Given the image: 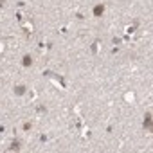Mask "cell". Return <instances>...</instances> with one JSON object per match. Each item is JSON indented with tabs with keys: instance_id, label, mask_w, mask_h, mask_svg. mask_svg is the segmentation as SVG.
I'll return each instance as SVG.
<instances>
[{
	"instance_id": "8",
	"label": "cell",
	"mask_w": 153,
	"mask_h": 153,
	"mask_svg": "<svg viewBox=\"0 0 153 153\" xmlns=\"http://www.w3.org/2000/svg\"><path fill=\"white\" fill-rule=\"evenodd\" d=\"M22 130H24V131H31V130H33V122H31V121L24 122V124H22Z\"/></svg>"
},
{
	"instance_id": "1",
	"label": "cell",
	"mask_w": 153,
	"mask_h": 153,
	"mask_svg": "<svg viewBox=\"0 0 153 153\" xmlns=\"http://www.w3.org/2000/svg\"><path fill=\"white\" fill-rule=\"evenodd\" d=\"M43 76H47V78H54L58 83L61 85V88H67V83H65V79H63V76H59V74H54V72H50V70H43Z\"/></svg>"
},
{
	"instance_id": "7",
	"label": "cell",
	"mask_w": 153,
	"mask_h": 153,
	"mask_svg": "<svg viewBox=\"0 0 153 153\" xmlns=\"http://www.w3.org/2000/svg\"><path fill=\"white\" fill-rule=\"evenodd\" d=\"M7 151H20V142H18L16 139H15V140H11V144H9Z\"/></svg>"
},
{
	"instance_id": "4",
	"label": "cell",
	"mask_w": 153,
	"mask_h": 153,
	"mask_svg": "<svg viewBox=\"0 0 153 153\" xmlns=\"http://www.w3.org/2000/svg\"><path fill=\"white\" fill-rule=\"evenodd\" d=\"M22 67H25V68L33 67V56L31 54H24L22 56Z\"/></svg>"
},
{
	"instance_id": "18",
	"label": "cell",
	"mask_w": 153,
	"mask_h": 153,
	"mask_svg": "<svg viewBox=\"0 0 153 153\" xmlns=\"http://www.w3.org/2000/svg\"><path fill=\"white\" fill-rule=\"evenodd\" d=\"M4 2H6V0H0V9H2V7H4Z\"/></svg>"
},
{
	"instance_id": "3",
	"label": "cell",
	"mask_w": 153,
	"mask_h": 153,
	"mask_svg": "<svg viewBox=\"0 0 153 153\" xmlns=\"http://www.w3.org/2000/svg\"><path fill=\"white\" fill-rule=\"evenodd\" d=\"M151 122H153V119H151V112H148V114L144 115V121H142V128H144L146 131H151Z\"/></svg>"
},
{
	"instance_id": "2",
	"label": "cell",
	"mask_w": 153,
	"mask_h": 153,
	"mask_svg": "<svg viewBox=\"0 0 153 153\" xmlns=\"http://www.w3.org/2000/svg\"><path fill=\"white\" fill-rule=\"evenodd\" d=\"M105 11H106L105 4H97V6H94V9H92V15H94L96 18H101L105 15Z\"/></svg>"
},
{
	"instance_id": "11",
	"label": "cell",
	"mask_w": 153,
	"mask_h": 153,
	"mask_svg": "<svg viewBox=\"0 0 153 153\" xmlns=\"http://www.w3.org/2000/svg\"><path fill=\"white\" fill-rule=\"evenodd\" d=\"M15 16H16V20H18L20 24H24V15L20 13V11H16V15H15Z\"/></svg>"
},
{
	"instance_id": "15",
	"label": "cell",
	"mask_w": 153,
	"mask_h": 153,
	"mask_svg": "<svg viewBox=\"0 0 153 153\" xmlns=\"http://www.w3.org/2000/svg\"><path fill=\"white\" fill-rule=\"evenodd\" d=\"M76 18H78V20H83L85 15H83V13H76Z\"/></svg>"
},
{
	"instance_id": "14",
	"label": "cell",
	"mask_w": 153,
	"mask_h": 153,
	"mask_svg": "<svg viewBox=\"0 0 153 153\" xmlns=\"http://www.w3.org/2000/svg\"><path fill=\"white\" fill-rule=\"evenodd\" d=\"M117 52H119V47L114 45V47H112V54H117Z\"/></svg>"
},
{
	"instance_id": "13",
	"label": "cell",
	"mask_w": 153,
	"mask_h": 153,
	"mask_svg": "<svg viewBox=\"0 0 153 153\" xmlns=\"http://www.w3.org/2000/svg\"><path fill=\"white\" fill-rule=\"evenodd\" d=\"M27 94H29V97H31V99H36V92H34V90H29Z\"/></svg>"
},
{
	"instance_id": "5",
	"label": "cell",
	"mask_w": 153,
	"mask_h": 153,
	"mask_svg": "<svg viewBox=\"0 0 153 153\" xmlns=\"http://www.w3.org/2000/svg\"><path fill=\"white\" fill-rule=\"evenodd\" d=\"M27 94V87L25 85H16L15 87V96H25Z\"/></svg>"
},
{
	"instance_id": "16",
	"label": "cell",
	"mask_w": 153,
	"mask_h": 153,
	"mask_svg": "<svg viewBox=\"0 0 153 153\" xmlns=\"http://www.w3.org/2000/svg\"><path fill=\"white\" fill-rule=\"evenodd\" d=\"M4 133H6V126L0 124V135H4Z\"/></svg>"
},
{
	"instance_id": "9",
	"label": "cell",
	"mask_w": 153,
	"mask_h": 153,
	"mask_svg": "<svg viewBox=\"0 0 153 153\" xmlns=\"http://www.w3.org/2000/svg\"><path fill=\"white\" fill-rule=\"evenodd\" d=\"M36 112H38V114H45L47 106H45V105H38V106H36Z\"/></svg>"
},
{
	"instance_id": "17",
	"label": "cell",
	"mask_w": 153,
	"mask_h": 153,
	"mask_svg": "<svg viewBox=\"0 0 153 153\" xmlns=\"http://www.w3.org/2000/svg\"><path fill=\"white\" fill-rule=\"evenodd\" d=\"M112 131H114V126H112V124H110V126L106 128V133H112Z\"/></svg>"
},
{
	"instance_id": "6",
	"label": "cell",
	"mask_w": 153,
	"mask_h": 153,
	"mask_svg": "<svg viewBox=\"0 0 153 153\" xmlns=\"http://www.w3.org/2000/svg\"><path fill=\"white\" fill-rule=\"evenodd\" d=\"M99 49H101V42H99V40H94V42H92V45H90V50H92L94 54H97Z\"/></svg>"
},
{
	"instance_id": "12",
	"label": "cell",
	"mask_w": 153,
	"mask_h": 153,
	"mask_svg": "<svg viewBox=\"0 0 153 153\" xmlns=\"http://www.w3.org/2000/svg\"><path fill=\"white\" fill-rule=\"evenodd\" d=\"M38 140H40V142H42V144H43V142H47V140H49V137H47L45 133H42V135L38 137Z\"/></svg>"
},
{
	"instance_id": "10",
	"label": "cell",
	"mask_w": 153,
	"mask_h": 153,
	"mask_svg": "<svg viewBox=\"0 0 153 153\" xmlns=\"http://www.w3.org/2000/svg\"><path fill=\"white\" fill-rule=\"evenodd\" d=\"M112 43H114V45H121V43H122V38L114 36V38H112Z\"/></svg>"
}]
</instances>
